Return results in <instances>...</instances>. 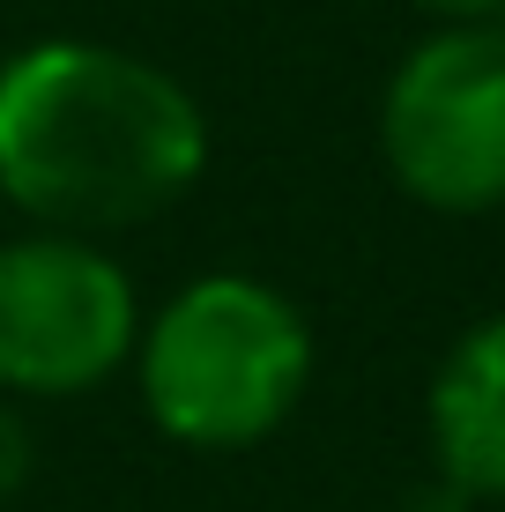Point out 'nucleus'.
<instances>
[{
  "mask_svg": "<svg viewBox=\"0 0 505 512\" xmlns=\"http://www.w3.org/2000/svg\"><path fill=\"white\" fill-rule=\"evenodd\" d=\"M208 164V119L164 67L90 38L0 60V193L60 238L164 216Z\"/></svg>",
  "mask_w": 505,
  "mask_h": 512,
  "instance_id": "obj_1",
  "label": "nucleus"
},
{
  "mask_svg": "<svg viewBox=\"0 0 505 512\" xmlns=\"http://www.w3.org/2000/svg\"><path fill=\"white\" fill-rule=\"evenodd\" d=\"M156 431L201 453L260 446L312 379L305 312L260 275H201L134 342Z\"/></svg>",
  "mask_w": 505,
  "mask_h": 512,
  "instance_id": "obj_2",
  "label": "nucleus"
},
{
  "mask_svg": "<svg viewBox=\"0 0 505 512\" xmlns=\"http://www.w3.org/2000/svg\"><path fill=\"white\" fill-rule=\"evenodd\" d=\"M379 141L402 193L446 216L505 201V23H446L394 67Z\"/></svg>",
  "mask_w": 505,
  "mask_h": 512,
  "instance_id": "obj_3",
  "label": "nucleus"
},
{
  "mask_svg": "<svg viewBox=\"0 0 505 512\" xmlns=\"http://www.w3.org/2000/svg\"><path fill=\"white\" fill-rule=\"evenodd\" d=\"M142 342L134 282L97 238L30 231L0 245V386L8 394H90Z\"/></svg>",
  "mask_w": 505,
  "mask_h": 512,
  "instance_id": "obj_4",
  "label": "nucleus"
},
{
  "mask_svg": "<svg viewBox=\"0 0 505 512\" xmlns=\"http://www.w3.org/2000/svg\"><path fill=\"white\" fill-rule=\"evenodd\" d=\"M431 453L468 498H505V312L468 327L431 379Z\"/></svg>",
  "mask_w": 505,
  "mask_h": 512,
  "instance_id": "obj_5",
  "label": "nucleus"
},
{
  "mask_svg": "<svg viewBox=\"0 0 505 512\" xmlns=\"http://www.w3.org/2000/svg\"><path fill=\"white\" fill-rule=\"evenodd\" d=\"M23 475H30V423L0 401V498H15Z\"/></svg>",
  "mask_w": 505,
  "mask_h": 512,
  "instance_id": "obj_6",
  "label": "nucleus"
},
{
  "mask_svg": "<svg viewBox=\"0 0 505 512\" xmlns=\"http://www.w3.org/2000/svg\"><path fill=\"white\" fill-rule=\"evenodd\" d=\"M416 8L446 15V23H498V15H505V0H416Z\"/></svg>",
  "mask_w": 505,
  "mask_h": 512,
  "instance_id": "obj_7",
  "label": "nucleus"
}]
</instances>
